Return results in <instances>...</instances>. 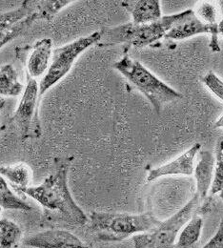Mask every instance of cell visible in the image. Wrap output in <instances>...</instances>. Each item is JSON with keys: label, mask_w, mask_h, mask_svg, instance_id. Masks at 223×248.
Masks as SVG:
<instances>
[{"label": "cell", "mask_w": 223, "mask_h": 248, "mask_svg": "<svg viewBox=\"0 0 223 248\" xmlns=\"http://www.w3.org/2000/svg\"><path fill=\"white\" fill-rule=\"evenodd\" d=\"M53 57V40L42 38L34 43L27 57L26 74L32 78L44 77Z\"/></svg>", "instance_id": "cell-13"}, {"label": "cell", "mask_w": 223, "mask_h": 248, "mask_svg": "<svg viewBox=\"0 0 223 248\" xmlns=\"http://www.w3.org/2000/svg\"><path fill=\"white\" fill-rule=\"evenodd\" d=\"M215 127H216V128H223V115H222V116L217 120V122L215 123Z\"/></svg>", "instance_id": "cell-25"}, {"label": "cell", "mask_w": 223, "mask_h": 248, "mask_svg": "<svg viewBox=\"0 0 223 248\" xmlns=\"http://www.w3.org/2000/svg\"><path fill=\"white\" fill-rule=\"evenodd\" d=\"M215 196H219L223 201V137L218 140L216 145L213 182L208 199L197 209L199 214L205 215L211 211Z\"/></svg>", "instance_id": "cell-15"}, {"label": "cell", "mask_w": 223, "mask_h": 248, "mask_svg": "<svg viewBox=\"0 0 223 248\" xmlns=\"http://www.w3.org/2000/svg\"><path fill=\"white\" fill-rule=\"evenodd\" d=\"M37 20L32 0H25L18 8L0 13V49L25 34Z\"/></svg>", "instance_id": "cell-8"}, {"label": "cell", "mask_w": 223, "mask_h": 248, "mask_svg": "<svg viewBox=\"0 0 223 248\" xmlns=\"http://www.w3.org/2000/svg\"><path fill=\"white\" fill-rule=\"evenodd\" d=\"M72 0H37L32 1L38 20L51 21L63 8L72 4Z\"/></svg>", "instance_id": "cell-21"}, {"label": "cell", "mask_w": 223, "mask_h": 248, "mask_svg": "<svg viewBox=\"0 0 223 248\" xmlns=\"http://www.w3.org/2000/svg\"><path fill=\"white\" fill-rule=\"evenodd\" d=\"M160 221L151 211L136 215L94 211L88 216L91 230L102 242H122L130 237L154 230Z\"/></svg>", "instance_id": "cell-2"}, {"label": "cell", "mask_w": 223, "mask_h": 248, "mask_svg": "<svg viewBox=\"0 0 223 248\" xmlns=\"http://www.w3.org/2000/svg\"><path fill=\"white\" fill-rule=\"evenodd\" d=\"M193 12L202 22L209 25L218 24V9L213 3L209 1L199 2Z\"/></svg>", "instance_id": "cell-22"}, {"label": "cell", "mask_w": 223, "mask_h": 248, "mask_svg": "<svg viewBox=\"0 0 223 248\" xmlns=\"http://www.w3.org/2000/svg\"><path fill=\"white\" fill-rule=\"evenodd\" d=\"M0 175L7 179L16 191L29 187L32 182V169L24 162L0 166Z\"/></svg>", "instance_id": "cell-16"}, {"label": "cell", "mask_w": 223, "mask_h": 248, "mask_svg": "<svg viewBox=\"0 0 223 248\" xmlns=\"http://www.w3.org/2000/svg\"><path fill=\"white\" fill-rule=\"evenodd\" d=\"M198 155L199 159L193 170L195 180V192L193 194L198 198L200 206L209 196L214 177L215 156L207 150H200Z\"/></svg>", "instance_id": "cell-12"}, {"label": "cell", "mask_w": 223, "mask_h": 248, "mask_svg": "<svg viewBox=\"0 0 223 248\" xmlns=\"http://www.w3.org/2000/svg\"><path fill=\"white\" fill-rule=\"evenodd\" d=\"M114 68L149 100L154 110L160 113L168 103L182 98V94L169 86L144 65L125 55L114 63Z\"/></svg>", "instance_id": "cell-4"}, {"label": "cell", "mask_w": 223, "mask_h": 248, "mask_svg": "<svg viewBox=\"0 0 223 248\" xmlns=\"http://www.w3.org/2000/svg\"><path fill=\"white\" fill-rule=\"evenodd\" d=\"M203 84L223 102V80L214 72H208L202 77Z\"/></svg>", "instance_id": "cell-23"}, {"label": "cell", "mask_w": 223, "mask_h": 248, "mask_svg": "<svg viewBox=\"0 0 223 248\" xmlns=\"http://www.w3.org/2000/svg\"><path fill=\"white\" fill-rule=\"evenodd\" d=\"M200 150L201 144L194 143L187 151L173 160L151 169L147 176V182L151 183L160 178L172 176H192L194 170V159Z\"/></svg>", "instance_id": "cell-10"}, {"label": "cell", "mask_w": 223, "mask_h": 248, "mask_svg": "<svg viewBox=\"0 0 223 248\" xmlns=\"http://www.w3.org/2000/svg\"><path fill=\"white\" fill-rule=\"evenodd\" d=\"M199 200L193 194L178 211L161 220L154 230L132 237L131 248H172L184 225L197 213Z\"/></svg>", "instance_id": "cell-5"}, {"label": "cell", "mask_w": 223, "mask_h": 248, "mask_svg": "<svg viewBox=\"0 0 223 248\" xmlns=\"http://www.w3.org/2000/svg\"><path fill=\"white\" fill-rule=\"evenodd\" d=\"M39 84L37 81L26 77V87L23 91L19 104L11 118L12 123L18 129L21 138L36 139L41 136V124L39 120Z\"/></svg>", "instance_id": "cell-7"}, {"label": "cell", "mask_w": 223, "mask_h": 248, "mask_svg": "<svg viewBox=\"0 0 223 248\" xmlns=\"http://www.w3.org/2000/svg\"><path fill=\"white\" fill-rule=\"evenodd\" d=\"M210 34V49L212 52H220L218 24L209 25L202 22L194 14L193 10L183 11L182 17L168 31L165 38L172 40H182L197 34Z\"/></svg>", "instance_id": "cell-9"}, {"label": "cell", "mask_w": 223, "mask_h": 248, "mask_svg": "<svg viewBox=\"0 0 223 248\" xmlns=\"http://www.w3.org/2000/svg\"><path fill=\"white\" fill-rule=\"evenodd\" d=\"M4 105H5V99L0 98V112H1V110L3 109ZM4 129H5V127H4V126H0V133H1Z\"/></svg>", "instance_id": "cell-27"}, {"label": "cell", "mask_w": 223, "mask_h": 248, "mask_svg": "<svg viewBox=\"0 0 223 248\" xmlns=\"http://www.w3.org/2000/svg\"><path fill=\"white\" fill-rule=\"evenodd\" d=\"M22 239V230L15 221L0 219V248H17Z\"/></svg>", "instance_id": "cell-20"}, {"label": "cell", "mask_w": 223, "mask_h": 248, "mask_svg": "<svg viewBox=\"0 0 223 248\" xmlns=\"http://www.w3.org/2000/svg\"><path fill=\"white\" fill-rule=\"evenodd\" d=\"M202 248H223V217L216 234Z\"/></svg>", "instance_id": "cell-24"}, {"label": "cell", "mask_w": 223, "mask_h": 248, "mask_svg": "<svg viewBox=\"0 0 223 248\" xmlns=\"http://www.w3.org/2000/svg\"><path fill=\"white\" fill-rule=\"evenodd\" d=\"M23 84L18 80L15 69L12 64L0 68V96H17L22 93Z\"/></svg>", "instance_id": "cell-18"}, {"label": "cell", "mask_w": 223, "mask_h": 248, "mask_svg": "<svg viewBox=\"0 0 223 248\" xmlns=\"http://www.w3.org/2000/svg\"><path fill=\"white\" fill-rule=\"evenodd\" d=\"M0 206L8 210H18L29 212L32 207L19 198L8 186L5 178L0 175Z\"/></svg>", "instance_id": "cell-19"}, {"label": "cell", "mask_w": 223, "mask_h": 248, "mask_svg": "<svg viewBox=\"0 0 223 248\" xmlns=\"http://www.w3.org/2000/svg\"><path fill=\"white\" fill-rule=\"evenodd\" d=\"M203 218L194 215L179 232L172 248H195L202 233Z\"/></svg>", "instance_id": "cell-17"}, {"label": "cell", "mask_w": 223, "mask_h": 248, "mask_svg": "<svg viewBox=\"0 0 223 248\" xmlns=\"http://www.w3.org/2000/svg\"><path fill=\"white\" fill-rule=\"evenodd\" d=\"M183 12L163 16L158 21L147 24H134L129 22L101 31L100 46H113L124 44L127 47L142 48L159 42L166 36L174 25L182 17Z\"/></svg>", "instance_id": "cell-3"}, {"label": "cell", "mask_w": 223, "mask_h": 248, "mask_svg": "<svg viewBox=\"0 0 223 248\" xmlns=\"http://www.w3.org/2000/svg\"><path fill=\"white\" fill-rule=\"evenodd\" d=\"M218 32H219V35L221 34L223 36V18L218 22Z\"/></svg>", "instance_id": "cell-26"}, {"label": "cell", "mask_w": 223, "mask_h": 248, "mask_svg": "<svg viewBox=\"0 0 223 248\" xmlns=\"http://www.w3.org/2000/svg\"><path fill=\"white\" fill-rule=\"evenodd\" d=\"M100 38L101 31H95L87 36L79 37L53 52L49 69L39 82L40 99L50 88L59 83L68 75L81 54L90 47L99 43Z\"/></svg>", "instance_id": "cell-6"}, {"label": "cell", "mask_w": 223, "mask_h": 248, "mask_svg": "<svg viewBox=\"0 0 223 248\" xmlns=\"http://www.w3.org/2000/svg\"><path fill=\"white\" fill-rule=\"evenodd\" d=\"M121 6L132 16V22L137 25L158 21L163 16L159 0H126Z\"/></svg>", "instance_id": "cell-14"}, {"label": "cell", "mask_w": 223, "mask_h": 248, "mask_svg": "<svg viewBox=\"0 0 223 248\" xmlns=\"http://www.w3.org/2000/svg\"><path fill=\"white\" fill-rule=\"evenodd\" d=\"M72 159V157L57 158L53 173L45 178L42 184L29 186L17 192L29 196L44 210L54 213L66 222L85 225L88 223V216L75 202L68 186V173Z\"/></svg>", "instance_id": "cell-1"}, {"label": "cell", "mask_w": 223, "mask_h": 248, "mask_svg": "<svg viewBox=\"0 0 223 248\" xmlns=\"http://www.w3.org/2000/svg\"><path fill=\"white\" fill-rule=\"evenodd\" d=\"M24 245L33 248H92L73 233L62 229H50L25 239Z\"/></svg>", "instance_id": "cell-11"}, {"label": "cell", "mask_w": 223, "mask_h": 248, "mask_svg": "<svg viewBox=\"0 0 223 248\" xmlns=\"http://www.w3.org/2000/svg\"><path fill=\"white\" fill-rule=\"evenodd\" d=\"M1 210H2V207L0 206V213H1Z\"/></svg>", "instance_id": "cell-28"}]
</instances>
